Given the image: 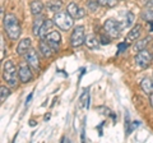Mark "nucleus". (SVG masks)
Returning a JSON list of instances; mask_svg holds the SVG:
<instances>
[{"instance_id": "nucleus-1", "label": "nucleus", "mask_w": 153, "mask_h": 143, "mask_svg": "<svg viewBox=\"0 0 153 143\" xmlns=\"http://www.w3.org/2000/svg\"><path fill=\"white\" fill-rule=\"evenodd\" d=\"M4 28L8 37L10 40H18V37L21 36V25H19L18 18L14 14H8L3 19Z\"/></svg>"}, {"instance_id": "nucleus-2", "label": "nucleus", "mask_w": 153, "mask_h": 143, "mask_svg": "<svg viewBox=\"0 0 153 143\" xmlns=\"http://www.w3.org/2000/svg\"><path fill=\"white\" fill-rule=\"evenodd\" d=\"M3 78L9 87H17L19 79V72L12 60H7L3 65Z\"/></svg>"}, {"instance_id": "nucleus-3", "label": "nucleus", "mask_w": 153, "mask_h": 143, "mask_svg": "<svg viewBox=\"0 0 153 143\" xmlns=\"http://www.w3.org/2000/svg\"><path fill=\"white\" fill-rule=\"evenodd\" d=\"M52 19L55 22V26L63 31H69L74 25V18L68 12H57Z\"/></svg>"}, {"instance_id": "nucleus-4", "label": "nucleus", "mask_w": 153, "mask_h": 143, "mask_svg": "<svg viewBox=\"0 0 153 143\" xmlns=\"http://www.w3.org/2000/svg\"><path fill=\"white\" fill-rule=\"evenodd\" d=\"M123 30L121 23L115 21V19H107L103 25V31L107 36H110L111 39H116L120 36V32Z\"/></svg>"}, {"instance_id": "nucleus-5", "label": "nucleus", "mask_w": 153, "mask_h": 143, "mask_svg": "<svg viewBox=\"0 0 153 143\" xmlns=\"http://www.w3.org/2000/svg\"><path fill=\"white\" fill-rule=\"evenodd\" d=\"M85 41V33H84V27L83 26H76L70 36V44L73 47H79L84 44Z\"/></svg>"}, {"instance_id": "nucleus-6", "label": "nucleus", "mask_w": 153, "mask_h": 143, "mask_svg": "<svg viewBox=\"0 0 153 143\" xmlns=\"http://www.w3.org/2000/svg\"><path fill=\"white\" fill-rule=\"evenodd\" d=\"M134 60H135V64L138 66H140L142 69H147L152 63V54L148 50L144 49V50L137 52Z\"/></svg>"}, {"instance_id": "nucleus-7", "label": "nucleus", "mask_w": 153, "mask_h": 143, "mask_svg": "<svg viewBox=\"0 0 153 143\" xmlns=\"http://www.w3.org/2000/svg\"><path fill=\"white\" fill-rule=\"evenodd\" d=\"M26 60H27V64L31 66L32 70H36V72H40V60H38V55H37V51L35 49H31L27 51L26 54Z\"/></svg>"}, {"instance_id": "nucleus-8", "label": "nucleus", "mask_w": 153, "mask_h": 143, "mask_svg": "<svg viewBox=\"0 0 153 143\" xmlns=\"http://www.w3.org/2000/svg\"><path fill=\"white\" fill-rule=\"evenodd\" d=\"M46 41H47V44L52 47V50H54L55 52L59 51L60 42H61V36L57 31H51L49 35L46 36Z\"/></svg>"}, {"instance_id": "nucleus-9", "label": "nucleus", "mask_w": 153, "mask_h": 143, "mask_svg": "<svg viewBox=\"0 0 153 143\" xmlns=\"http://www.w3.org/2000/svg\"><path fill=\"white\" fill-rule=\"evenodd\" d=\"M31 66L28 64H21V66L18 68V72H19V80H21L22 83H28L30 80H32L33 78V74L31 72Z\"/></svg>"}, {"instance_id": "nucleus-10", "label": "nucleus", "mask_w": 153, "mask_h": 143, "mask_svg": "<svg viewBox=\"0 0 153 143\" xmlns=\"http://www.w3.org/2000/svg\"><path fill=\"white\" fill-rule=\"evenodd\" d=\"M140 33H142V26L140 25H135L130 31L128 32V35L125 37V44L129 45V44H133V42H135L137 40H139Z\"/></svg>"}, {"instance_id": "nucleus-11", "label": "nucleus", "mask_w": 153, "mask_h": 143, "mask_svg": "<svg viewBox=\"0 0 153 143\" xmlns=\"http://www.w3.org/2000/svg\"><path fill=\"white\" fill-rule=\"evenodd\" d=\"M66 12H68L74 19H80L85 16V10L82 8H79L75 3H70L68 7H66Z\"/></svg>"}, {"instance_id": "nucleus-12", "label": "nucleus", "mask_w": 153, "mask_h": 143, "mask_svg": "<svg viewBox=\"0 0 153 143\" xmlns=\"http://www.w3.org/2000/svg\"><path fill=\"white\" fill-rule=\"evenodd\" d=\"M54 26H55L54 19H46L44 22V25H42V27H41L40 33H38L40 40H46V36L51 32V30H52V27H54Z\"/></svg>"}, {"instance_id": "nucleus-13", "label": "nucleus", "mask_w": 153, "mask_h": 143, "mask_svg": "<svg viewBox=\"0 0 153 143\" xmlns=\"http://www.w3.org/2000/svg\"><path fill=\"white\" fill-rule=\"evenodd\" d=\"M100 42H101V41L98 40V37L96 35H93V33L85 36L84 44H85V46H87L89 50H98L100 49Z\"/></svg>"}, {"instance_id": "nucleus-14", "label": "nucleus", "mask_w": 153, "mask_h": 143, "mask_svg": "<svg viewBox=\"0 0 153 143\" xmlns=\"http://www.w3.org/2000/svg\"><path fill=\"white\" fill-rule=\"evenodd\" d=\"M30 49H31V39L26 37V39L19 41V44L17 46V54L18 55H26L27 51Z\"/></svg>"}, {"instance_id": "nucleus-15", "label": "nucleus", "mask_w": 153, "mask_h": 143, "mask_svg": "<svg viewBox=\"0 0 153 143\" xmlns=\"http://www.w3.org/2000/svg\"><path fill=\"white\" fill-rule=\"evenodd\" d=\"M38 50L42 54V56H45V58H51L52 54H54V50H52V47L47 44V41L45 42V40H41L40 41V45H38Z\"/></svg>"}, {"instance_id": "nucleus-16", "label": "nucleus", "mask_w": 153, "mask_h": 143, "mask_svg": "<svg viewBox=\"0 0 153 143\" xmlns=\"http://www.w3.org/2000/svg\"><path fill=\"white\" fill-rule=\"evenodd\" d=\"M30 8H31V13L33 16H40V14L44 12L45 5L42 4V1H40V0H33V1H31Z\"/></svg>"}, {"instance_id": "nucleus-17", "label": "nucleus", "mask_w": 153, "mask_h": 143, "mask_svg": "<svg viewBox=\"0 0 153 143\" xmlns=\"http://www.w3.org/2000/svg\"><path fill=\"white\" fill-rule=\"evenodd\" d=\"M36 17V19L35 22H33V27H32V32H33V35L35 36H38V33H40V30H41V27L42 25H44V22L46 21V18L44 16H35Z\"/></svg>"}, {"instance_id": "nucleus-18", "label": "nucleus", "mask_w": 153, "mask_h": 143, "mask_svg": "<svg viewBox=\"0 0 153 143\" xmlns=\"http://www.w3.org/2000/svg\"><path fill=\"white\" fill-rule=\"evenodd\" d=\"M140 88L146 93L151 95L153 92V79L152 78H144L142 80V83H140Z\"/></svg>"}, {"instance_id": "nucleus-19", "label": "nucleus", "mask_w": 153, "mask_h": 143, "mask_svg": "<svg viewBox=\"0 0 153 143\" xmlns=\"http://www.w3.org/2000/svg\"><path fill=\"white\" fill-rule=\"evenodd\" d=\"M149 37H146V39H142V40H137L135 42H134V45H133V49L134 51H142V50H144L146 49V46L147 44L149 42Z\"/></svg>"}, {"instance_id": "nucleus-20", "label": "nucleus", "mask_w": 153, "mask_h": 143, "mask_svg": "<svg viewBox=\"0 0 153 143\" xmlns=\"http://www.w3.org/2000/svg\"><path fill=\"white\" fill-rule=\"evenodd\" d=\"M134 19H135V16H134L131 12H128V13H126L125 19H124V22L121 23L123 30H124V28H129V27H130L133 23H134Z\"/></svg>"}, {"instance_id": "nucleus-21", "label": "nucleus", "mask_w": 153, "mask_h": 143, "mask_svg": "<svg viewBox=\"0 0 153 143\" xmlns=\"http://www.w3.org/2000/svg\"><path fill=\"white\" fill-rule=\"evenodd\" d=\"M61 5H63V4H61L60 0H52V1L47 4V8H49V10H51V12L57 13V12H60Z\"/></svg>"}, {"instance_id": "nucleus-22", "label": "nucleus", "mask_w": 153, "mask_h": 143, "mask_svg": "<svg viewBox=\"0 0 153 143\" xmlns=\"http://www.w3.org/2000/svg\"><path fill=\"white\" fill-rule=\"evenodd\" d=\"M9 95H10V91H9V88H7L5 86H1L0 87V101L4 102L5 100L9 97Z\"/></svg>"}, {"instance_id": "nucleus-23", "label": "nucleus", "mask_w": 153, "mask_h": 143, "mask_svg": "<svg viewBox=\"0 0 153 143\" xmlns=\"http://www.w3.org/2000/svg\"><path fill=\"white\" fill-rule=\"evenodd\" d=\"M85 98H88V91L83 92V95H82V96H80V98H79V106H80V107H87V106H88V100L85 101Z\"/></svg>"}, {"instance_id": "nucleus-24", "label": "nucleus", "mask_w": 153, "mask_h": 143, "mask_svg": "<svg viewBox=\"0 0 153 143\" xmlns=\"http://www.w3.org/2000/svg\"><path fill=\"white\" fill-rule=\"evenodd\" d=\"M142 18L146 21H152L153 19V9H146L142 13Z\"/></svg>"}, {"instance_id": "nucleus-25", "label": "nucleus", "mask_w": 153, "mask_h": 143, "mask_svg": "<svg viewBox=\"0 0 153 143\" xmlns=\"http://www.w3.org/2000/svg\"><path fill=\"white\" fill-rule=\"evenodd\" d=\"M87 7H88V9L91 12H96V10H97V8L100 7V4H98L97 0H89L88 4H87Z\"/></svg>"}, {"instance_id": "nucleus-26", "label": "nucleus", "mask_w": 153, "mask_h": 143, "mask_svg": "<svg viewBox=\"0 0 153 143\" xmlns=\"http://www.w3.org/2000/svg\"><path fill=\"white\" fill-rule=\"evenodd\" d=\"M119 3V0H107V8H114L116 7Z\"/></svg>"}, {"instance_id": "nucleus-27", "label": "nucleus", "mask_w": 153, "mask_h": 143, "mask_svg": "<svg viewBox=\"0 0 153 143\" xmlns=\"http://www.w3.org/2000/svg\"><path fill=\"white\" fill-rule=\"evenodd\" d=\"M100 41H101L102 42V44H110V40H108V37H107V39H106V36H101V40H100Z\"/></svg>"}, {"instance_id": "nucleus-28", "label": "nucleus", "mask_w": 153, "mask_h": 143, "mask_svg": "<svg viewBox=\"0 0 153 143\" xmlns=\"http://www.w3.org/2000/svg\"><path fill=\"white\" fill-rule=\"evenodd\" d=\"M1 59H4V55H5V50H4V40H3V37H1Z\"/></svg>"}, {"instance_id": "nucleus-29", "label": "nucleus", "mask_w": 153, "mask_h": 143, "mask_svg": "<svg viewBox=\"0 0 153 143\" xmlns=\"http://www.w3.org/2000/svg\"><path fill=\"white\" fill-rule=\"evenodd\" d=\"M100 7H107V0H97Z\"/></svg>"}, {"instance_id": "nucleus-30", "label": "nucleus", "mask_w": 153, "mask_h": 143, "mask_svg": "<svg viewBox=\"0 0 153 143\" xmlns=\"http://www.w3.org/2000/svg\"><path fill=\"white\" fill-rule=\"evenodd\" d=\"M149 102H151V105H152V107H153V92L149 95Z\"/></svg>"}, {"instance_id": "nucleus-31", "label": "nucleus", "mask_w": 153, "mask_h": 143, "mask_svg": "<svg viewBox=\"0 0 153 143\" xmlns=\"http://www.w3.org/2000/svg\"><path fill=\"white\" fill-rule=\"evenodd\" d=\"M147 7H153V0H149V1L147 3Z\"/></svg>"}]
</instances>
